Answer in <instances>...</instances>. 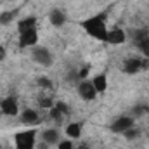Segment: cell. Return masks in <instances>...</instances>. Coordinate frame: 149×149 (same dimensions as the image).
Listing matches in <instances>:
<instances>
[{
  "label": "cell",
  "instance_id": "cell-9",
  "mask_svg": "<svg viewBox=\"0 0 149 149\" xmlns=\"http://www.w3.org/2000/svg\"><path fill=\"white\" fill-rule=\"evenodd\" d=\"M141 59H127L123 63V71L127 74H135L139 70H141Z\"/></svg>",
  "mask_w": 149,
  "mask_h": 149
},
{
  "label": "cell",
  "instance_id": "cell-26",
  "mask_svg": "<svg viewBox=\"0 0 149 149\" xmlns=\"http://www.w3.org/2000/svg\"><path fill=\"white\" fill-rule=\"evenodd\" d=\"M38 149H49V144H47V142H40Z\"/></svg>",
  "mask_w": 149,
  "mask_h": 149
},
{
  "label": "cell",
  "instance_id": "cell-21",
  "mask_svg": "<svg viewBox=\"0 0 149 149\" xmlns=\"http://www.w3.org/2000/svg\"><path fill=\"white\" fill-rule=\"evenodd\" d=\"M57 149H73V142L71 141H61Z\"/></svg>",
  "mask_w": 149,
  "mask_h": 149
},
{
  "label": "cell",
  "instance_id": "cell-1",
  "mask_svg": "<svg viewBox=\"0 0 149 149\" xmlns=\"http://www.w3.org/2000/svg\"><path fill=\"white\" fill-rule=\"evenodd\" d=\"M104 17H106L104 14H97V16H94V17H90V19H85V21H81V28H83L90 37L106 42L108 28H106Z\"/></svg>",
  "mask_w": 149,
  "mask_h": 149
},
{
  "label": "cell",
  "instance_id": "cell-4",
  "mask_svg": "<svg viewBox=\"0 0 149 149\" xmlns=\"http://www.w3.org/2000/svg\"><path fill=\"white\" fill-rule=\"evenodd\" d=\"M37 42H38L37 28H31V30H26V31L19 33V45L21 47H33V45H37Z\"/></svg>",
  "mask_w": 149,
  "mask_h": 149
},
{
  "label": "cell",
  "instance_id": "cell-13",
  "mask_svg": "<svg viewBox=\"0 0 149 149\" xmlns=\"http://www.w3.org/2000/svg\"><path fill=\"white\" fill-rule=\"evenodd\" d=\"M35 24H37V17H24L23 21H19V26H17L19 28V33L35 28Z\"/></svg>",
  "mask_w": 149,
  "mask_h": 149
},
{
  "label": "cell",
  "instance_id": "cell-12",
  "mask_svg": "<svg viewBox=\"0 0 149 149\" xmlns=\"http://www.w3.org/2000/svg\"><path fill=\"white\" fill-rule=\"evenodd\" d=\"M92 83H94V87H95L97 92H104V90L108 88V78H106V74H99V76H95Z\"/></svg>",
  "mask_w": 149,
  "mask_h": 149
},
{
  "label": "cell",
  "instance_id": "cell-5",
  "mask_svg": "<svg viewBox=\"0 0 149 149\" xmlns=\"http://www.w3.org/2000/svg\"><path fill=\"white\" fill-rule=\"evenodd\" d=\"M33 59L42 66H52V56L47 49L43 47H35L33 49Z\"/></svg>",
  "mask_w": 149,
  "mask_h": 149
},
{
  "label": "cell",
  "instance_id": "cell-22",
  "mask_svg": "<svg viewBox=\"0 0 149 149\" xmlns=\"http://www.w3.org/2000/svg\"><path fill=\"white\" fill-rule=\"evenodd\" d=\"M56 108L63 113V114H68V111H70V109H68V106H66L64 102H57V104H56Z\"/></svg>",
  "mask_w": 149,
  "mask_h": 149
},
{
  "label": "cell",
  "instance_id": "cell-25",
  "mask_svg": "<svg viewBox=\"0 0 149 149\" xmlns=\"http://www.w3.org/2000/svg\"><path fill=\"white\" fill-rule=\"evenodd\" d=\"M3 57H5V49H3V47L0 45V61H2Z\"/></svg>",
  "mask_w": 149,
  "mask_h": 149
},
{
  "label": "cell",
  "instance_id": "cell-27",
  "mask_svg": "<svg viewBox=\"0 0 149 149\" xmlns=\"http://www.w3.org/2000/svg\"><path fill=\"white\" fill-rule=\"evenodd\" d=\"M78 149H88V144H81Z\"/></svg>",
  "mask_w": 149,
  "mask_h": 149
},
{
  "label": "cell",
  "instance_id": "cell-17",
  "mask_svg": "<svg viewBox=\"0 0 149 149\" xmlns=\"http://www.w3.org/2000/svg\"><path fill=\"white\" fill-rule=\"evenodd\" d=\"M14 17V12H2L0 14V24H9Z\"/></svg>",
  "mask_w": 149,
  "mask_h": 149
},
{
  "label": "cell",
  "instance_id": "cell-18",
  "mask_svg": "<svg viewBox=\"0 0 149 149\" xmlns=\"http://www.w3.org/2000/svg\"><path fill=\"white\" fill-rule=\"evenodd\" d=\"M137 45H139L141 52H142V54H144V56H146V57L149 59V38L142 40V42H141V43H137Z\"/></svg>",
  "mask_w": 149,
  "mask_h": 149
},
{
  "label": "cell",
  "instance_id": "cell-20",
  "mask_svg": "<svg viewBox=\"0 0 149 149\" xmlns=\"http://www.w3.org/2000/svg\"><path fill=\"white\" fill-rule=\"evenodd\" d=\"M123 134H125V137H127V139H135V137L139 135V132H137V130H134V128H128V130H125Z\"/></svg>",
  "mask_w": 149,
  "mask_h": 149
},
{
  "label": "cell",
  "instance_id": "cell-7",
  "mask_svg": "<svg viewBox=\"0 0 149 149\" xmlns=\"http://www.w3.org/2000/svg\"><path fill=\"white\" fill-rule=\"evenodd\" d=\"M125 31L120 30V28H114V30H108V37H106V42L108 43H113V45H118V43H123L125 42Z\"/></svg>",
  "mask_w": 149,
  "mask_h": 149
},
{
  "label": "cell",
  "instance_id": "cell-24",
  "mask_svg": "<svg viewBox=\"0 0 149 149\" xmlns=\"http://www.w3.org/2000/svg\"><path fill=\"white\" fill-rule=\"evenodd\" d=\"M87 73H88V68H83V70L80 71V74H78V76H81V78H85V76H87Z\"/></svg>",
  "mask_w": 149,
  "mask_h": 149
},
{
  "label": "cell",
  "instance_id": "cell-6",
  "mask_svg": "<svg viewBox=\"0 0 149 149\" xmlns=\"http://www.w3.org/2000/svg\"><path fill=\"white\" fill-rule=\"evenodd\" d=\"M132 127H134V118H130V116H120L111 125V130L116 132V134H123L125 130H128Z\"/></svg>",
  "mask_w": 149,
  "mask_h": 149
},
{
  "label": "cell",
  "instance_id": "cell-8",
  "mask_svg": "<svg viewBox=\"0 0 149 149\" xmlns=\"http://www.w3.org/2000/svg\"><path fill=\"white\" fill-rule=\"evenodd\" d=\"M2 111L5 113V114H9V116H16L17 111H19L16 99H14V97H5V99L2 101Z\"/></svg>",
  "mask_w": 149,
  "mask_h": 149
},
{
  "label": "cell",
  "instance_id": "cell-11",
  "mask_svg": "<svg viewBox=\"0 0 149 149\" xmlns=\"http://www.w3.org/2000/svg\"><path fill=\"white\" fill-rule=\"evenodd\" d=\"M21 121L26 123V125H33V123H38V114L37 111L33 109H24L21 113Z\"/></svg>",
  "mask_w": 149,
  "mask_h": 149
},
{
  "label": "cell",
  "instance_id": "cell-10",
  "mask_svg": "<svg viewBox=\"0 0 149 149\" xmlns=\"http://www.w3.org/2000/svg\"><path fill=\"white\" fill-rule=\"evenodd\" d=\"M49 19H50V23L54 24V26H63L64 23H66V14L63 12V10H59V9H56V10H52L50 12V16H49Z\"/></svg>",
  "mask_w": 149,
  "mask_h": 149
},
{
  "label": "cell",
  "instance_id": "cell-14",
  "mask_svg": "<svg viewBox=\"0 0 149 149\" xmlns=\"http://www.w3.org/2000/svg\"><path fill=\"white\" fill-rule=\"evenodd\" d=\"M66 134L71 137V139H78L81 135V125L80 123H70L68 128H66Z\"/></svg>",
  "mask_w": 149,
  "mask_h": 149
},
{
  "label": "cell",
  "instance_id": "cell-15",
  "mask_svg": "<svg viewBox=\"0 0 149 149\" xmlns=\"http://www.w3.org/2000/svg\"><path fill=\"white\" fill-rule=\"evenodd\" d=\"M57 141H59L57 130H45V132H43V142H47V144H56Z\"/></svg>",
  "mask_w": 149,
  "mask_h": 149
},
{
  "label": "cell",
  "instance_id": "cell-23",
  "mask_svg": "<svg viewBox=\"0 0 149 149\" xmlns=\"http://www.w3.org/2000/svg\"><path fill=\"white\" fill-rule=\"evenodd\" d=\"M40 106H42V108H49V109H50L54 104H52V101H50V99H42V101H40Z\"/></svg>",
  "mask_w": 149,
  "mask_h": 149
},
{
  "label": "cell",
  "instance_id": "cell-19",
  "mask_svg": "<svg viewBox=\"0 0 149 149\" xmlns=\"http://www.w3.org/2000/svg\"><path fill=\"white\" fill-rule=\"evenodd\" d=\"M38 85L43 87V88H50V87H52V81H50L49 78H40V80H38Z\"/></svg>",
  "mask_w": 149,
  "mask_h": 149
},
{
  "label": "cell",
  "instance_id": "cell-2",
  "mask_svg": "<svg viewBox=\"0 0 149 149\" xmlns=\"http://www.w3.org/2000/svg\"><path fill=\"white\" fill-rule=\"evenodd\" d=\"M35 139H37V132L35 130H24L14 135V142L16 149H33L35 148Z\"/></svg>",
  "mask_w": 149,
  "mask_h": 149
},
{
  "label": "cell",
  "instance_id": "cell-3",
  "mask_svg": "<svg viewBox=\"0 0 149 149\" xmlns=\"http://www.w3.org/2000/svg\"><path fill=\"white\" fill-rule=\"evenodd\" d=\"M78 94H80V97L81 99H85V101H94L95 99V95H97V90H95V87H94V83L92 81H81L80 85H78Z\"/></svg>",
  "mask_w": 149,
  "mask_h": 149
},
{
  "label": "cell",
  "instance_id": "cell-16",
  "mask_svg": "<svg viewBox=\"0 0 149 149\" xmlns=\"http://www.w3.org/2000/svg\"><path fill=\"white\" fill-rule=\"evenodd\" d=\"M134 38H135V42H137V43H141L142 40L149 38V35H148V31H146V30H137V31H134Z\"/></svg>",
  "mask_w": 149,
  "mask_h": 149
},
{
  "label": "cell",
  "instance_id": "cell-28",
  "mask_svg": "<svg viewBox=\"0 0 149 149\" xmlns=\"http://www.w3.org/2000/svg\"><path fill=\"white\" fill-rule=\"evenodd\" d=\"M146 111H148V114H149V108H148V109H146Z\"/></svg>",
  "mask_w": 149,
  "mask_h": 149
}]
</instances>
